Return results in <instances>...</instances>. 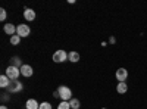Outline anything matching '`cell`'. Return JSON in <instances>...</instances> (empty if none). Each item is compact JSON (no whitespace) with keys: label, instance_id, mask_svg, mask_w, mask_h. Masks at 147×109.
Instances as JSON below:
<instances>
[{"label":"cell","instance_id":"6da1fadb","mask_svg":"<svg viewBox=\"0 0 147 109\" xmlns=\"http://www.w3.org/2000/svg\"><path fill=\"white\" fill-rule=\"evenodd\" d=\"M57 93H59V99H62L65 102H69L72 99V90L66 86H59L57 87Z\"/></svg>","mask_w":147,"mask_h":109},{"label":"cell","instance_id":"7a4b0ae2","mask_svg":"<svg viewBox=\"0 0 147 109\" xmlns=\"http://www.w3.org/2000/svg\"><path fill=\"white\" fill-rule=\"evenodd\" d=\"M5 74L7 75V78H9L10 81H13V80H18V77L21 75V69L16 68V66H13V65H9V66L6 68Z\"/></svg>","mask_w":147,"mask_h":109},{"label":"cell","instance_id":"3957f363","mask_svg":"<svg viewBox=\"0 0 147 109\" xmlns=\"http://www.w3.org/2000/svg\"><path fill=\"white\" fill-rule=\"evenodd\" d=\"M24 90V84L18 80H13V81H10L9 84V87H7V91L12 93V94H15V93H21Z\"/></svg>","mask_w":147,"mask_h":109},{"label":"cell","instance_id":"277c9868","mask_svg":"<svg viewBox=\"0 0 147 109\" xmlns=\"http://www.w3.org/2000/svg\"><path fill=\"white\" fill-rule=\"evenodd\" d=\"M52 59H53L55 64H62V62H65V60H68V53L65 50H56L53 53Z\"/></svg>","mask_w":147,"mask_h":109},{"label":"cell","instance_id":"5b68a950","mask_svg":"<svg viewBox=\"0 0 147 109\" xmlns=\"http://www.w3.org/2000/svg\"><path fill=\"white\" fill-rule=\"evenodd\" d=\"M30 32H31V28H30V25H27V24H21V25L16 27V34L19 35L21 39L28 37Z\"/></svg>","mask_w":147,"mask_h":109},{"label":"cell","instance_id":"8992f818","mask_svg":"<svg viewBox=\"0 0 147 109\" xmlns=\"http://www.w3.org/2000/svg\"><path fill=\"white\" fill-rule=\"evenodd\" d=\"M115 77H116L118 83H125L127 78H128V71H127V68H118L116 72H115Z\"/></svg>","mask_w":147,"mask_h":109},{"label":"cell","instance_id":"52a82bcc","mask_svg":"<svg viewBox=\"0 0 147 109\" xmlns=\"http://www.w3.org/2000/svg\"><path fill=\"white\" fill-rule=\"evenodd\" d=\"M32 74H34V69H32V66H31V65L24 64V65L21 66V75H22V77L30 78V77H32Z\"/></svg>","mask_w":147,"mask_h":109},{"label":"cell","instance_id":"ba28073f","mask_svg":"<svg viewBox=\"0 0 147 109\" xmlns=\"http://www.w3.org/2000/svg\"><path fill=\"white\" fill-rule=\"evenodd\" d=\"M35 10L34 9H30V7H25V10H24V18H25V21L28 22H32L35 19Z\"/></svg>","mask_w":147,"mask_h":109},{"label":"cell","instance_id":"9c48e42d","mask_svg":"<svg viewBox=\"0 0 147 109\" xmlns=\"http://www.w3.org/2000/svg\"><path fill=\"white\" fill-rule=\"evenodd\" d=\"M3 31L7 34V35H10V37H12V35H15L16 34V27L13 25V24H5V27H3Z\"/></svg>","mask_w":147,"mask_h":109},{"label":"cell","instance_id":"30bf717a","mask_svg":"<svg viewBox=\"0 0 147 109\" xmlns=\"http://www.w3.org/2000/svg\"><path fill=\"white\" fill-rule=\"evenodd\" d=\"M25 109H40V103L35 99H28L25 103Z\"/></svg>","mask_w":147,"mask_h":109},{"label":"cell","instance_id":"8fae6325","mask_svg":"<svg viewBox=\"0 0 147 109\" xmlns=\"http://www.w3.org/2000/svg\"><path fill=\"white\" fill-rule=\"evenodd\" d=\"M80 59H81V56H80L78 52H69L68 53V60H69V62H72V64H77Z\"/></svg>","mask_w":147,"mask_h":109},{"label":"cell","instance_id":"7c38bea8","mask_svg":"<svg viewBox=\"0 0 147 109\" xmlns=\"http://www.w3.org/2000/svg\"><path fill=\"white\" fill-rule=\"evenodd\" d=\"M9 84H10V80L7 78L6 74L0 75V87H2V89H7V87H9Z\"/></svg>","mask_w":147,"mask_h":109},{"label":"cell","instance_id":"4fadbf2b","mask_svg":"<svg viewBox=\"0 0 147 109\" xmlns=\"http://www.w3.org/2000/svg\"><path fill=\"white\" fill-rule=\"evenodd\" d=\"M116 91L119 94H124L128 91V84L127 83H118V86H116Z\"/></svg>","mask_w":147,"mask_h":109},{"label":"cell","instance_id":"5bb4252c","mask_svg":"<svg viewBox=\"0 0 147 109\" xmlns=\"http://www.w3.org/2000/svg\"><path fill=\"white\" fill-rule=\"evenodd\" d=\"M10 65H13V66H16V68L21 69V66H22L24 64H22V59H21L19 56H13V58H12V64H10Z\"/></svg>","mask_w":147,"mask_h":109},{"label":"cell","instance_id":"9a60e30c","mask_svg":"<svg viewBox=\"0 0 147 109\" xmlns=\"http://www.w3.org/2000/svg\"><path fill=\"white\" fill-rule=\"evenodd\" d=\"M69 106H71V109H80L81 108V102L78 100V99H71L69 100Z\"/></svg>","mask_w":147,"mask_h":109},{"label":"cell","instance_id":"2e32d148","mask_svg":"<svg viewBox=\"0 0 147 109\" xmlns=\"http://www.w3.org/2000/svg\"><path fill=\"white\" fill-rule=\"evenodd\" d=\"M10 44H13V46H16V44H19V41H21V37H19V35L18 34H15V35H12V37H10Z\"/></svg>","mask_w":147,"mask_h":109},{"label":"cell","instance_id":"e0dca14e","mask_svg":"<svg viewBox=\"0 0 147 109\" xmlns=\"http://www.w3.org/2000/svg\"><path fill=\"white\" fill-rule=\"evenodd\" d=\"M57 109H71V106H69V102H65V100H62L59 105H57Z\"/></svg>","mask_w":147,"mask_h":109},{"label":"cell","instance_id":"ac0fdd59","mask_svg":"<svg viewBox=\"0 0 147 109\" xmlns=\"http://www.w3.org/2000/svg\"><path fill=\"white\" fill-rule=\"evenodd\" d=\"M40 109H53V108H52L50 102H43V103H40Z\"/></svg>","mask_w":147,"mask_h":109},{"label":"cell","instance_id":"d6986e66","mask_svg":"<svg viewBox=\"0 0 147 109\" xmlns=\"http://www.w3.org/2000/svg\"><path fill=\"white\" fill-rule=\"evenodd\" d=\"M6 16H7L6 10L2 7V9H0V21H2V22H5V21H6Z\"/></svg>","mask_w":147,"mask_h":109},{"label":"cell","instance_id":"ffe728a7","mask_svg":"<svg viewBox=\"0 0 147 109\" xmlns=\"http://www.w3.org/2000/svg\"><path fill=\"white\" fill-rule=\"evenodd\" d=\"M9 99H10L9 93H2V100H3V102H6V100H9Z\"/></svg>","mask_w":147,"mask_h":109},{"label":"cell","instance_id":"44dd1931","mask_svg":"<svg viewBox=\"0 0 147 109\" xmlns=\"http://www.w3.org/2000/svg\"><path fill=\"white\" fill-rule=\"evenodd\" d=\"M109 43H110V44H115V43H116V39H115V37H110V39H109Z\"/></svg>","mask_w":147,"mask_h":109},{"label":"cell","instance_id":"7402d4cb","mask_svg":"<svg viewBox=\"0 0 147 109\" xmlns=\"http://www.w3.org/2000/svg\"><path fill=\"white\" fill-rule=\"evenodd\" d=\"M0 109H7V106L6 105H2V106H0Z\"/></svg>","mask_w":147,"mask_h":109},{"label":"cell","instance_id":"603a6c76","mask_svg":"<svg viewBox=\"0 0 147 109\" xmlns=\"http://www.w3.org/2000/svg\"><path fill=\"white\" fill-rule=\"evenodd\" d=\"M102 109H106V108H102Z\"/></svg>","mask_w":147,"mask_h":109}]
</instances>
